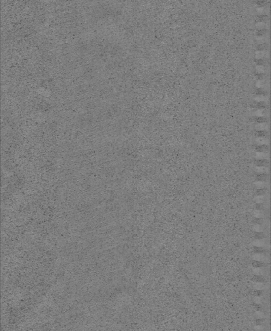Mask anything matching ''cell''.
I'll return each mask as SVG.
<instances>
[{
  "label": "cell",
  "mask_w": 271,
  "mask_h": 331,
  "mask_svg": "<svg viewBox=\"0 0 271 331\" xmlns=\"http://www.w3.org/2000/svg\"><path fill=\"white\" fill-rule=\"evenodd\" d=\"M256 175H268L269 174V168L268 167H263V166H255L254 169Z\"/></svg>",
  "instance_id": "6da1fadb"
},
{
  "label": "cell",
  "mask_w": 271,
  "mask_h": 331,
  "mask_svg": "<svg viewBox=\"0 0 271 331\" xmlns=\"http://www.w3.org/2000/svg\"><path fill=\"white\" fill-rule=\"evenodd\" d=\"M268 256L265 254H254L253 255V259L254 261H262L265 263L268 260Z\"/></svg>",
  "instance_id": "7a4b0ae2"
},
{
  "label": "cell",
  "mask_w": 271,
  "mask_h": 331,
  "mask_svg": "<svg viewBox=\"0 0 271 331\" xmlns=\"http://www.w3.org/2000/svg\"><path fill=\"white\" fill-rule=\"evenodd\" d=\"M269 157V153L256 152L254 155V157L256 159V160H261V159H267V160H268Z\"/></svg>",
  "instance_id": "3957f363"
},
{
  "label": "cell",
  "mask_w": 271,
  "mask_h": 331,
  "mask_svg": "<svg viewBox=\"0 0 271 331\" xmlns=\"http://www.w3.org/2000/svg\"><path fill=\"white\" fill-rule=\"evenodd\" d=\"M269 163V160H267V159L256 160L254 162L256 166H263V167H268Z\"/></svg>",
  "instance_id": "277c9868"
},
{
  "label": "cell",
  "mask_w": 271,
  "mask_h": 331,
  "mask_svg": "<svg viewBox=\"0 0 271 331\" xmlns=\"http://www.w3.org/2000/svg\"><path fill=\"white\" fill-rule=\"evenodd\" d=\"M266 182H267L255 181V182H254V188L256 190H259V189H267V184H266Z\"/></svg>",
  "instance_id": "5b68a950"
},
{
  "label": "cell",
  "mask_w": 271,
  "mask_h": 331,
  "mask_svg": "<svg viewBox=\"0 0 271 331\" xmlns=\"http://www.w3.org/2000/svg\"><path fill=\"white\" fill-rule=\"evenodd\" d=\"M252 266H253V268H263L267 266V264H266V263H264V262L258 261L254 260L252 263Z\"/></svg>",
  "instance_id": "8992f818"
},
{
  "label": "cell",
  "mask_w": 271,
  "mask_h": 331,
  "mask_svg": "<svg viewBox=\"0 0 271 331\" xmlns=\"http://www.w3.org/2000/svg\"><path fill=\"white\" fill-rule=\"evenodd\" d=\"M255 151L256 152H264V153H268L269 151V148L267 145H263V146H256L255 148Z\"/></svg>",
  "instance_id": "52a82bcc"
},
{
  "label": "cell",
  "mask_w": 271,
  "mask_h": 331,
  "mask_svg": "<svg viewBox=\"0 0 271 331\" xmlns=\"http://www.w3.org/2000/svg\"><path fill=\"white\" fill-rule=\"evenodd\" d=\"M256 143L257 146L267 145L268 144V140L264 137H258L256 140Z\"/></svg>",
  "instance_id": "ba28073f"
},
{
  "label": "cell",
  "mask_w": 271,
  "mask_h": 331,
  "mask_svg": "<svg viewBox=\"0 0 271 331\" xmlns=\"http://www.w3.org/2000/svg\"><path fill=\"white\" fill-rule=\"evenodd\" d=\"M253 214L254 217L255 218H258V219H262L263 217L265 216V213L264 210H254L253 211Z\"/></svg>",
  "instance_id": "9c48e42d"
},
{
  "label": "cell",
  "mask_w": 271,
  "mask_h": 331,
  "mask_svg": "<svg viewBox=\"0 0 271 331\" xmlns=\"http://www.w3.org/2000/svg\"><path fill=\"white\" fill-rule=\"evenodd\" d=\"M254 246L256 247H265L266 243L264 239H255L252 243Z\"/></svg>",
  "instance_id": "30bf717a"
},
{
  "label": "cell",
  "mask_w": 271,
  "mask_h": 331,
  "mask_svg": "<svg viewBox=\"0 0 271 331\" xmlns=\"http://www.w3.org/2000/svg\"><path fill=\"white\" fill-rule=\"evenodd\" d=\"M269 180V175H256V181L267 182Z\"/></svg>",
  "instance_id": "8fae6325"
},
{
  "label": "cell",
  "mask_w": 271,
  "mask_h": 331,
  "mask_svg": "<svg viewBox=\"0 0 271 331\" xmlns=\"http://www.w3.org/2000/svg\"><path fill=\"white\" fill-rule=\"evenodd\" d=\"M253 251L254 254H266L267 252V250L264 247L254 246Z\"/></svg>",
  "instance_id": "7c38bea8"
},
{
  "label": "cell",
  "mask_w": 271,
  "mask_h": 331,
  "mask_svg": "<svg viewBox=\"0 0 271 331\" xmlns=\"http://www.w3.org/2000/svg\"><path fill=\"white\" fill-rule=\"evenodd\" d=\"M252 281L256 283H262L265 281V278L262 275H254L252 278Z\"/></svg>",
  "instance_id": "4fadbf2b"
},
{
  "label": "cell",
  "mask_w": 271,
  "mask_h": 331,
  "mask_svg": "<svg viewBox=\"0 0 271 331\" xmlns=\"http://www.w3.org/2000/svg\"><path fill=\"white\" fill-rule=\"evenodd\" d=\"M268 193V189H259L256 190V196H265Z\"/></svg>",
  "instance_id": "5bb4252c"
},
{
  "label": "cell",
  "mask_w": 271,
  "mask_h": 331,
  "mask_svg": "<svg viewBox=\"0 0 271 331\" xmlns=\"http://www.w3.org/2000/svg\"><path fill=\"white\" fill-rule=\"evenodd\" d=\"M254 201L256 204H263L265 202V196H255L254 199Z\"/></svg>",
  "instance_id": "9a60e30c"
},
{
  "label": "cell",
  "mask_w": 271,
  "mask_h": 331,
  "mask_svg": "<svg viewBox=\"0 0 271 331\" xmlns=\"http://www.w3.org/2000/svg\"><path fill=\"white\" fill-rule=\"evenodd\" d=\"M252 230L254 232H263V226L259 224H255L252 225Z\"/></svg>",
  "instance_id": "2e32d148"
},
{
  "label": "cell",
  "mask_w": 271,
  "mask_h": 331,
  "mask_svg": "<svg viewBox=\"0 0 271 331\" xmlns=\"http://www.w3.org/2000/svg\"><path fill=\"white\" fill-rule=\"evenodd\" d=\"M254 237L255 239H264L265 235L263 232H254Z\"/></svg>",
  "instance_id": "e0dca14e"
},
{
  "label": "cell",
  "mask_w": 271,
  "mask_h": 331,
  "mask_svg": "<svg viewBox=\"0 0 271 331\" xmlns=\"http://www.w3.org/2000/svg\"><path fill=\"white\" fill-rule=\"evenodd\" d=\"M253 223L255 224H259V225H263V219H258V218H255L253 220Z\"/></svg>",
  "instance_id": "ac0fdd59"
},
{
  "label": "cell",
  "mask_w": 271,
  "mask_h": 331,
  "mask_svg": "<svg viewBox=\"0 0 271 331\" xmlns=\"http://www.w3.org/2000/svg\"><path fill=\"white\" fill-rule=\"evenodd\" d=\"M254 272L255 275H262V273H263V269H262V268H254Z\"/></svg>",
  "instance_id": "d6986e66"
},
{
  "label": "cell",
  "mask_w": 271,
  "mask_h": 331,
  "mask_svg": "<svg viewBox=\"0 0 271 331\" xmlns=\"http://www.w3.org/2000/svg\"><path fill=\"white\" fill-rule=\"evenodd\" d=\"M264 206L263 204H256L255 206L254 210H264Z\"/></svg>",
  "instance_id": "ffe728a7"
},
{
  "label": "cell",
  "mask_w": 271,
  "mask_h": 331,
  "mask_svg": "<svg viewBox=\"0 0 271 331\" xmlns=\"http://www.w3.org/2000/svg\"><path fill=\"white\" fill-rule=\"evenodd\" d=\"M254 296H256V297H260L261 296H262L263 294V292L262 291V290H256V291L254 292Z\"/></svg>",
  "instance_id": "44dd1931"
},
{
  "label": "cell",
  "mask_w": 271,
  "mask_h": 331,
  "mask_svg": "<svg viewBox=\"0 0 271 331\" xmlns=\"http://www.w3.org/2000/svg\"><path fill=\"white\" fill-rule=\"evenodd\" d=\"M262 323H263V320H262V319H258V320L256 321V324L258 326L261 325H262Z\"/></svg>",
  "instance_id": "7402d4cb"
},
{
  "label": "cell",
  "mask_w": 271,
  "mask_h": 331,
  "mask_svg": "<svg viewBox=\"0 0 271 331\" xmlns=\"http://www.w3.org/2000/svg\"><path fill=\"white\" fill-rule=\"evenodd\" d=\"M255 308L256 309V311H260L261 309L260 305H256V306H255Z\"/></svg>",
  "instance_id": "603a6c76"
}]
</instances>
